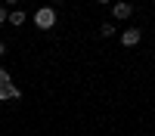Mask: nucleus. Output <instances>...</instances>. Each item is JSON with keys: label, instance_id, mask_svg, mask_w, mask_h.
<instances>
[{"label": "nucleus", "instance_id": "nucleus-10", "mask_svg": "<svg viewBox=\"0 0 155 136\" xmlns=\"http://www.w3.org/2000/svg\"><path fill=\"white\" fill-rule=\"evenodd\" d=\"M96 3H99V6H112V0H96Z\"/></svg>", "mask_w": 155, "mask_h": 136}, {"label": "nucleus", "instance_id": "nucleus-12", "mask_svg": "<svg viewBox=\"0 0 155 136\" xmlns=\"http://www.w3.org/2000/svg\"><path fill=\"white\" fill-rule=\"evenodd\" d=\"M53 3H59V0H53Z\"/></svg>", "mask_w": 155, "mask_h": 136}, {"label": "nucleus", "instance_id": "nucleus-5", "mask_svg": "<svg viewBox=\"0 0 155 136\" xmlns=\"http://www.w3.org/2000/svg\"><path fill=\"white\" fill-rule=\"evenodd\" d=\"M6 22H9V25H16V28H22V25L28 22V16H25L22 9H9V16H6Z\"/></svg>", "mask_w": 155, "mask_h": 136}, {"label": "nucleus", "instance_id": "nucleus-6", "mask_svg": "<svg viewBox=\"0 0 155 136\" xmlns=\"http://www.w3.org/2000/svg\"><path fill=\"white\" fill-rule=\"evenodd\" d=\"M115 34H118L115 22H106V25H99V37H115Z\"/></svg>", "mask_w": 155, "mask_h": 136}, {"label": "nucleus", "instance_id": "nucleus-1", "mask_svg": "<svg viewBox=\"0 0 155 136\" xmlns=\"http://www.w3.org/2000/svg\"><path fill=\"white\" fill-rule=\"evenodd\" d=\"M31 19H34V25H37L41 31H50V28L56 25V9H53V6H41V9H34Z\"/></svg>", "mask_w": 155, "mask_h": 136}, {"label": "nucleus", "instance_id": "nucleus-9", "mask_svg": "<svg viewBox=\"0 0 155 136\" xmlns=\"http://www.w3.org/2000/svg\"><path fill=\"white\" fill-rule=\"evenodd\" d=\"M6 53V43H3V37H0V56H3Z\"/></svg>", "mask_w": 155, "mask_h": 136}, {"label": "nucleus", "instance_id": "nucleus-8", "mask_svg": "<svg viewBox=\"0 0 155 136\" xmlns=\"http://www.w3.org/2000/svg\"><path fill=\"white\" fill-rule=\"evenodd\" d=\"M6 16H9V9H6V6H0V25H6Z\"/></svg>", "mask_w": 155, "mask_h": 136}, {"label": "nucleus", "instance_id": "nucleus-3", "mask_svg": "<svg viewBox=\"0 0 155 136\" xmlns=\"http://www.w3.org/2000/svg\"><path fill=\"white\" fill-rule=\"evenodd\" d=\"M118 40H121V46H137L140 40H143V31L140 28H127V31H121Z\"/></svg>", "mask_w": 155, "mask_h": 136}, {"label": "nucleus", "instance_id": "nucleus-11", "mask_svg": "<svg viewBox=\"0 0 155 136\" xmlns=\"http://www.w3.org/2000/svg\"><path fill=\"white\" fill-rule=\"evenodd\" d=\"M6 6H19V0H6Z\"/></svg>", "mask_w": 155, "mask_h": 136}, {"label": "nucleus", "instance_id": "nucleus-2", "mask_svg": "<svg viewBox=\"0 0 155 136\" xmlns=\"http://www.w3.org/2000/svg\"><path fill=\"white\" fill-rule=\"evenodd\" d=\"M109 12H112V19H115V22H127V19L134 16V6H130V3H124V0H112V9H109Z\"/></svg>", "mask_w": 155, "mask_h": 136}, {"label": "nucleus", "instance_id": "nucleus-7", "mask_svg": "<svg viewBox=\"0 0 155 136\" xmlns=\"http://www.w3.org/2000/svg\"><path fill=\"white\" fill-rule=\"evenodd\" d=\"M3 84H12V77H9L6 68H0V87H3Z\"/></svg>", "mask_w": 155, "mask_h": 136}, {"label": "nucleus", "instance_id": "nucleus-4", "mask_svg": "<svg viewBox=\"0 0 155 136\" xmlns=\"http://www.w3.org/2000/svg\"><path fill=\"white\" fill-rule=\"evenodd\" d=\"M6 99H22V90L16 84H3L0 87V102H6Z\"/></svg>", "mask_w": 155, "mask_h": 136}]
</instances>
